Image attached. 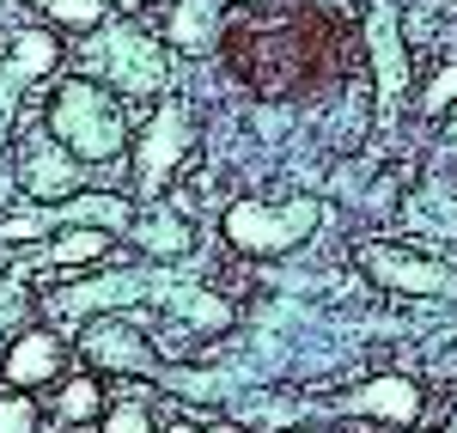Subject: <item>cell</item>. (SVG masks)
<instances>
[{"mask_svg": "<svg viewBox=\"0 0 457 433\" xmlns=\"http://www.w3.org/2000/svg\"><path fill=\"white\" fill-rule=\"evenodd\" d=\"M129 232H135V245H141L146 256H183L189 245H195V226L177 214V208H153V214L135 220Z\"/></svg>", "mask_w": 457, "mask_h": 433, "instance_id": "obj_16", "label": "cell"}, {"mask_svg": "<svg viewBox=\"0 0 457 433\" xmlns=\"http://www.w3.org/2000/svg\"><path fill=\"white\" fill-rule=\"evenodd\" d=\"M55 421L62 428H86V421H98L110 403H104V385L92 379V372H73V379H55Z\"/></svg>", "mask_w": 457, "mask_h": 433, "instance_id": "obj_15", "label": "cell"}, {"mask_svg": "<svg viewBox=\"0 0 457 433\" xmlns=\"http://www.w3.org/2000/svg\"><path fill=\"white\" fill-rule=\"evenodd\" d=\"M159 433H232L226 421H208V415H183V421H171V428H159Z\"/></svg>", "mask_w": 457, "mask_h": 433, "instance_id": "obj_20", "label": "cell"}, {"mask_svg": "<svg viewBox=\"0 0 457 433\" xmlns=\"http://www.w3.org/2000/svg\"><path fill=\"white\" fill-rule=\"evenodd\" d=\"M226 6H262V0H226Z\"/></svg>", "mask_w": 457, "mask_h": 433, "instance_id": "obj_21", "label": "cell"}, {"mask_svg": "<svg viewBox=\"0 0 457 433\" xmlns=\"http://www.w3.org/2000/svg\"><path fill=\"white\" fill-rule=\"evenodd\" d=\"M62 62V37L55 25H19V31L6 37V68H0V110L12 104L25 86H37L43 73H55Z\"/></svg>", "mask_w": 457, "mask_h": 433, "instance_id": "obj_9", "label": "cell"}, {"mask_svg": "<svg viewBox=\"0 0 457 433\" xmlns=\"http://www.w3.org/2000/svg\"><path fill=\"white\" fill-rule=\"evenodd\" d=\"M43 409L31 403V391H0V433H37Z\"/></svg>", "mask_w": 457, "mask_h": 433, "instance_id": "obj_17", "label": "cell"}, {"mask_svg": "<svg viewBox=\"0 0 457 433\" xmlns=\"http://www.w3.org/2000/svg\"><path fill=\"white\" fill-rule=\"evenodd\" d=\"M336 409H353V415H372L385 428H415L421 421V385L403 379V372H378L372 385H360L348 397H336Z\"/></svg>", "mask_w": 457, "mask_h": 433, "instance_id": "obj_10", "label": "cell"}, {"mask_svg": "<svg viewBox=\"0 0 457 433\" xmlns=\"http://www.w3.org/2000/svg\"><path fill=\"white\" fill-rule=\"evenodd\" d=\"M12 178H19V189H25L31 202L55 208V202L79 196V183H86V159H73L68 146L55 141L49 122H43V129L25 122V129H19V146H12Z\"/></svg>", "mask_w": 457, "mask_h": 433, "instance_id": "obj_5", "label": "cell"}, {"mask_svg": "<svg viewBox=\"0 0 457 433\" xmlns=\"http://www.w3.org/2000/svg\"><path fill=\"white\" fill-rule=\"evenodd\" d=\"M98 433H159V421H153L146 403H110L98 415Z\"/></svg>", "mask_w": 457, "mask_h": 433, "instance_id": "obj_18", "label": "cell"}, {"mask_svg": "<svg viewBox=\"0 0 457 433\" xmlns=\"http://www.w3.org/2000/svg\"><path fill=\"white\" fill-rule=\"evenodd\" d=\"M43 122H49L55 141L68 146L73 159H86V165H110V159H122V153L135 146L122 92L104 86L98 73H73V79H62V86L49 92Z\"/></svg>", "mask_w": 457, "mask_h": 433, "instance_id": "obj_1", "label": "cell"}, {"mask_svg": "<svg viewBox=\"0 0 457 433\" xmlns=\"http://www.w3.org/2000/svg\"><path fill=\"white\" fill-rule=\"evenodd\" d=\"M92 73L116 86L122 98H165V43L159 37H146L141 25H104V31H92Z\"/></svg>", "mask_w": 457, "mask_h": 433, "instance_id": "obj_3", "label": "cell"}, {"mask_svg": "<svg viewBox=\"0 0 457 433\" xmlns=\"http://www.w3.org/2000/svg\"><path fill=\"white\" fill-rule=\"evenodd\" d=\"M0 379H6L12 391H43V385L68 379V342H62L55 329H25V336H12V348L0 354Z\"/></svg>", "mask_w": 457, "mask_h": 433, "instance_id": "obj_8", "label": "cell"}, {"mask_svg": "<svg viewBox=\"0 0 457 433\" xmlns=\"http://www.w3.org/2000/svg\"><path fill=\"white\" fill-rule=\"evenodd\" d=\"M25 6L43 25H55V31H68V37H92L116 19V0H25Z\"/></svg>", "mask_w": 457, "mask_h": 433, "instance_id": "obj_14", "label": "cell"}, {"mask_svg": "<svg viewBox=\"0 0 457 433\" xmlns=\"http://www.w3.org/2000/svg\"><path fill=\"white\" fill-rule=\"evenodd\" d=\"M317 220H323V202L317 196H293L281 208H269V202H232L226 208V245L238 256H287L293 245H305L317 232Z\"/></svg>", "mask_w": 457, "mask_h": 433, "instance_id": "obj_2", "label": "cell"}, {"mask_svg": "<svg viewBox=\"0 0 457 433\" xmlns=\"http://www.w3.org/2000/svg\"><path fill=\"white\" fill-rule=\"evenodd\" d=\"M457 104V62H445V68L427 79V92H421V110L427 116H445V110Z\"/></svg>", "mask_w": 457, "mask_h": 433, "instance_id": "obj_19", "label": "cell"}, {"mask_svg": "<svg viewBox=\"0 0 457 433\" xmlns=\"http://www.w3.org/2000/svg\"><path fill=\"white\" fill-rule=\"evenodd\" d=\"M116 251V232L110 226H68V232H55V238H43V262L55 269V275H73V269H92V262H104Z\"/></svg>", "mask_w": 457, "mask_h": 433, "instance_id": "obj_13", "label": "cell"}, {"mask_svg": "<svg viewBox=\"0 0 457 433\" xmlns=\"http://www.w3.org/2000/svg\"><path fill=\"white\" fill-rule=\"evenodd\" d=\"M323 6H336V12H342V6H348V0H323Z\"/></svg>", "mask_w": 457, "mask_h": 433, "instance_id": "obj_22", "label": "cell"}, {"mask_svg": "<svg viewBox=\"0 0 457 433\" xmlns=\"http://www.w3.org/2000/svg\"><path fill=\"white\" fill-rule=\"evenodd\" d=\"M135 165H129V183H135V196H165V183L189 165V153H195V122H189V110L177 104V98H159V110L141 122V135H135Z\"/></svg>", "mask_w": 457, "mask_h": 433, "instance_id": "obj_4", "label": "cell"}, {"mask_svg": "<svg viewBox=\"0 0 457 433\" xmlns=\"http://www.w3.org/2000/svg\"><path fill=\"white\" fill-rule=\"evenodd\" d=\"M452 141H457V129H452Z\"/></svg>", "mask_w": 457, "mask_h": 433, "instance_id": "obj_24", "label": "cell"}, {"mask_svg": "<svg viewBox=\"0 0 457 433\" xmlns=\"http://www.w3.org/2000/svg\"><path fill=\"white\" fill-rule=\"evenodd\" d=\"M445 433H457V415H452V428H445Z\"/></svg>", "mask_w": 457, "mask_h": 433, "instance_id": "obj_23", "label": "cell"}, {"mask_svg": "<svg viewBox=\"0 0 457 433\" xmlns=\"http://www.w3.org/2000/svg\"><path fill=\"white\" fill-rule=\"evenodd\" d=\"M366 43H372V73H378V98L396 104L409 92V55H403V31H396V6H372L366 19Z\"/></svg>", "mask_w": 457, "mask_h": 433, "instance_id": "obj_11", "label": "cell"}, {"mask_svg": "<svg viewBox=\"0 0 457 433\" xmlns=\"http://www.w3.org/2000/svg\"><path fill=\"white\" fill-rule=\"evenodd\" d=\"M226 0H177L165 19V43L183 55H208L213 43H226Z\"/></svg>", "mask_w": 457, "mask_h": 433, "instance_id": "obj_12", "label": "cell"}, {"mask_svg": "<svg viewBox=\"0 0 457 433\" xmlns=\"http://www.w3.org/2000/svg\"><path fill=\"white\" fill-rule=\"evenodd\" d=\"M79 354H86L92 372H122V379H129V372H153V342L141 336V324H129V318H116V312H104V318L86 324Z\"/></svg>", "mask_w": 457, "mask_h": 433, "instance_id": "obj_7", "label": "cell"}, {"mask_svg": "<svg viewBox=\"0 0 457 433\" xmlns=\"http://www.w3.org/2000/svg\"><path fill=\"white\" fill-rule=\"evenodd\" d=\"M360 269L390 293H409V299H439L452 293V269L439 256H421L409 245H360Z\"/></svg>", "mask_w": 457, "mask_h": 433, "instance_id": "obj_6", "label": "cell"}]
</instances>
